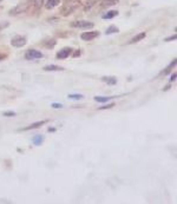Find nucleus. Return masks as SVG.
I'll use <instances>...</instances> for the list:
<instances>
[{"label": "nucleus", "mask_w": 177, "mask_h": 204, "mask_svg": "<svg viewBox=\"0 0 177 204\" xmlns=\"http://www.w3.org/2000/svg\"><path fill=\"white\" fill-rule=\"evenodd\" d=\"M8 26H10V23H8V21H0V31L6 29Z\"/></svg>", "instance_id": "obj_22"}, {"label": "nucleus", "mask_w": 177, "mask_h": 204, "mask_svg": "<svg viewBox=\"0 0 177 204\" xmlns=\"http://www.w3.org/2000/svg\"><path fill=\"white\" fill-rule=\"evenodd\" d=\"M26 43H27V39L24 36H16V37H13L11 39V45L14 46V47H18V48L19 47H24L26 45Z\"/></svg>", "instance_id": "obj_3"}, {"label": "nucleus", "mask_w": 177, "mask_h": 204, "mask_svg": "<svg viewBox=\"0 0 177 204\" xmlns=\"http://www.w3.org/2000/svg\"><path fill=\"white\" fill-rule=\"evenodd\" d=\"M97 1H99V0H87L86 1V8H91Z\"/></svg>", "instance_id": "obj_20"}, {"label": "nucleus", "mask_w": 177, "mask_h": 204, "mask_svg": "<svg viewBox=\"0 0 177 204\" xmlns=\"http://www.w3.org/2000/svg\"><path fill=\"white\" fill-rule=\"evenodd\" d=\"M73 52V48L71 47H64L63 50H60L59 52L57 53V59H66L69 56H71V53Z\"/></svg>", "instance_id": "obj_6"}, {"label": "nucleus", "mask_w": 177, "mask_h": 204, "mask_svg": "<svg viewBox=\"0 0 177 204\" xmlns=\"http://www.w3.org/2000/svg\"><path fill=\"white\" fill-rule=\"evenodd\" d=\"M51 106H52L53 109H63V104H60V103H53Z\"/></svg>", "instance_id": "obj_26"}, {"label": "nucleus", "mask_w": 177, "mask_h": 204, "mask_svg": "<svg viewBox=\"0 0 177 204\" xmlns=\"http://www.w3.org/2000/svg\"><path fill=\"white\" fill-rule=\"evenodd\" d=\"M118 32H119V29L115 25H112V26L108 27V30L105 31V34L109 36V34H114V33H118Z\"/></svg>", "instance_id": "obj_15"}, {"label": "nucleus", "mask_w": 177, "mask_h": 204, "mask_svg": "<svg viewBox=\"0 0 177 204\" xmlns=\"http://www.w3.org/2000/svg\"><path fill=\"white\" fill-rule=\"evenodd\" d=\"M59 4H60V0H47L46 4H45V7L47 10H52L56 6H58Z\"/></svg>", "instance_id": "obj_9"}, {"label": "nucleus", "mask_w": 177, "mask_h": 204, "mask_svg": "<svg viewBox=\"0 0 177 204\" xmlns=\"http://www.w3.org/2000/svg\"><path fill=\"white\" fill-rule=\"evenodd\" d=\"M54 131H56L54 128H48V132H54Z\"/></svg>", "instance_id": "obj_30"}, {"label": "nucleus", "mask_w": 177, "mask_h": 204, "mask_svg": "<svg viewBox=\"0 0 177 204\" xmlns=\"http://www.w3.org/2000/svg\"><path fill=\"white\" fill-rule=\"evenodd\" d=\"M39 58H43V53L38 50L30 48L25 53V59H27V60H34V59H39Z\"/></svg>", "instance_id": "obj_4"}, {"label": "nucleus", "mask_w": 177, "mask_h": 204, "mask_svg": "<svg viewBox=\"0 0 177 204\" xmlns=\"http://www.w3.org/2000/svg\"><path fill=\"white\" fill-rule=\"evenodd\" d=\"M145 36H146L145 32H142V33H138L137 36H135L133 38L131 39L130 41H129V44H135V43H138V41H140L142 39L145 38Z\"/></svg>", "instance_id": "obj_10"}, {"label": "nucleus", "mask_w": 177, "mask_h": 204, "mask_svg": "<svg viewBox=\"0 0 177 204\" xmlns=\"http://www.w3.org/2000/svg\"><path fill=\"white\" fill-rule=\"evenodd\" d=\"M175 65H176V59H174V60H172V63L170 64V65H169V66H168V67L165 68V71H164V72H162V75H163V76H164V75H167V73H168V72H169L170 70H171V68L174 67Z\"/></svg>", "instance_id": "obj_18"}, {"label": "nucleus", "mask_w": 177, "mask_h": 204, "mask_svg": "<svg viewBox=\"0 0 177 204\" xmlns=\"http://www.w3.org/2000/svg\"><path fill=\"white\" fill-rule=\"evenodd\" d=\"M43 70L44 71H63L64 68L60 66H57V65H46V66H44Z\"/></svg>", "instance_id": "obj_13"}, {"label": "nucleus", "mask_w": 177, "mask_h": 204, "mask_svg": "<svg viewBox=\"0 0 177 204\" xmlns=\"http://www.w3.org/2000/svg\"><path fill=\"white\" fill-rule=\"evenodd\" d=\"M176 76H177V75L175 73V72L171 75V78H170V83H172V82H175V80H176Z\"/></svg>", "instance_id": "obj_27"}, {"label": "nucleus", "mask_w": 177, "mask_h": 204, "mask_svg": "<svg viewBox=\"0 0 177 204\" xmlns=\"http://www.w3.org/2000/svg\"><path fill=\"white\" fill-rule=\"evenodd\" d=\"M177 36L176 34H174V36H171V37H168V38L164 39V41H174V40H176Z\"/></svg>", "instance_id": "obj_25"}, {"label": "nucleus", "mask_w": 177, "mask_h": 204, "mask_svg": "<svg viewBox=\"0 0 177 204\" xmlns=\"http://www.w3.org/2000/svg\"><path fill=\"white\" fill-rule=\"evenodd\" d=\"M79 56H80V51H79V50H77L76 52L72 54V57H73V58H77V57H79Z\"/></svg>", "instance_id": "obj_28"}, {"label": "nucleus", "mask_w": 177, "mask_h": 204, "mask_svg": "<svg viewBox=\"0 0 177 204\" xmlns=\"http://www.w3.org/2000/svg\"><path fill=\"white\" fill-rule=\"evenodd\" d=\"M29 8V2H20L19 5H17L14 8H12L10 11V15H17V14H20V13H24L26 12Z\"/></svg>", "instance_id": "obj_2"}, {"label": "nucleus", "mask_w": 177, "mask_h": 204, "mask_svg": "<svg viewBox=\"0 0 177 204\" xmlns=\"http://www.w3.org/2000/svg\"><path fill=\"white\" fill-rule=\"evenodd\" d=\"M102 82L109 84V85H115V84H117V78L116 77H103Z\"/></svg>", "instance_id": "obj_12"}, {"label": "nucleus", "mask_w": 177, "mask_h": 204, "mask_svg": "<svg viewBox=\"0 0 177 204\" xmlns=\"http://www.w3.org/2000/svg\"><path fill=\"white\" fill-rule=\"evenodd\" d=\"M5 58H6V56H2V54H1V53H0V61H1V60H4V59H5Z\"/></svg>", "instance_id": "obj_29"}, {"label": "nucleus", "mask_w": 177, "mask_h": 204, "mask_svg": "<svg viewBox=\"0 0 177 204\" xmlns=\"http://www.w3.org/2000/svg\"><path fill=\"white\" fill-rule=\"evenodd\" d=\"M71 27H77V29L87 30V29H92L93 23L86 21V20H76V21H72V23H71Z\"/></svg>", "instance_id": "obj_1"}, {"label": "nucleus", "mask_w": 177, "mask_h": 204, "mask_svg": "<svg viewBox=\"0 0 177 204\" xmlns=\"http://www.w3.org/2000/svg\"><path fill=\"white\" fill-rule=\"evenodd\" d=\"M41 44L45 46L46 48H53L56 44H57V41L54 39H45V40L41 41Z\"/></svg>", "instance_id": "obj_8"}, {"label": "nucleus", "mask_w": 177, "mask_h": 204, "mask_svg": "<svg viewBox=\"0 0 177 204\" xmlns=\"http://www.w3.org/2000/svg\"><path fill=\"white\" fill-rule=\"evenodd\" d=\"M98 36H99L98 31H86V32H83L80 34V38H82V40H85V41H91L94 38H97Z\"/></svg>", "instance_id": "obj_5"}, {"label": "nucleus", "mask_w": 177, "mask_h": 204, "mask_svg": "<svg viewBox=\"0 0 177 204\" xmlns=\"http://www.w3.org/2000/svg\"><path fill=\"white\" fill-rule=\"evenodd\" d=\"M43 4H44V0H34V5H36V7L37 8L41 7Z\"/></svg>", "instance_id": "obj_24"}, {"label": "nucleus", "mask_w": 177, "mask_h": 204, "mask_svg": "<svg viewBox=\"0 0 177 204\" xmlns=\"http://www.w3.org/2000/svg\"><path fill=\"white\" fill-rule=\"evenodd\" d=\"M117 1H118V0H104L103 6H111V5H115V4H117Z\"/></svg>", "instance_id": "obj_19"}, {"label": "nucleus", "mask_w": 177, "mask_h": 204, "mask_svg": "<svg viewBox=\"0 0 177 204\" xmlns=\"http://www.w3.org/2000/svg\"><path fill=\"white\" fill-rule=\"evenodd\" d=\"M47 121H34V123H32L30 124L29 126H26V128H23L20 129L19 131H29V130H33V129H38L40 128L41 125H44V124H46Z\"/></svg>", "instance_id": "obj_7"}, {"label": "nucleus", "mask_w": 177, "mask_h": 204, "mask_svg": "<svg viewBox=\"0 0 177 204\" xmlns=\"http://www.w3.org/2000/svg\"><path fill=\"white\" fill-rule=\"evenodd\" d=\"M70 99H73V100H80V99L84 98L83 94H79V93H73V94H69Z\"/></svg>", "instance_id": "obj_17"}, {"label": "nucleus", "mask_w": 177, "mask_h": 204, "mask_svg": "<svg viewBox=\"0 0 177 204\" xmlns=\"http://www.w3.org/2000/svg\"><path fill=\"white\" fill-rule=\"evenodd\" d=\"M112 98H115V97L114 96H110V97H99V96H97V97H94V100L98 102V103H108L109 100H111Z\"/></svg>", "instance_id": "obj_16"}, {"label": "nucleus", "mask_w": 177, "mask_h": 204, "mask_svg": "<svg viewBox=\"0 0 177 204\" xmlns=\"http://www.w3.org/2000/svg\"><path fill=\"white\" fill-rule=\"evenodd\" d=\"M2 116H5V117H14V116H17V114L14 111H6V112L2 114Z\"/></svg>", "instance_id": "obj_21"}, {"label": "nucleus", "mask_w": 177, "mask_h": 204, "mask_svg": "<svg viewBox=\"0 0 177 204\" xmlns=\"http://www.w3.org/2000/svg\"><path fill=\"white\" fill-rule=\"evenodd\" d=\"M114 106H115V104H114V103H110V104H106V105H104V106H100L99 110H105V109H111V107H114Z\"/></svg>", "instance_id": "obj_23"}, {"label": "nucleus", "mask_w": 177, "mask_h": 204, "mask_svg": "<svg viewBox=\"0 0 177 204\" xmlns=\"http://www.w3.org/2000/svg\"><path fill=\"white\" fill-rule=\"evenodd\" d=\"M44 139H45L44 136H41V135H36V136L32 138V143L34 144V145H37V146H39V145L43 144Z\"/></svg>", "instance_id": "obj_11"}, {"label": "nucleus", "mask_w": 177, "mask_h": 204, "mask_svg": "<svg viewBox=\"0 0 177 204\" xmlns=\"http://www.w3.org/2000/svg\"><path fill=\"white\" fill-rule=\"evenodd\" d=\"M116 15H118V11H109L103 15V19H112Z\"/></svg>", "instance_id": "obj_14"}]
</instances>
